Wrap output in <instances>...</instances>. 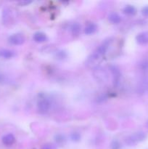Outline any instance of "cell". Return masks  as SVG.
I'll return each instance as SVG.
<instances>
[{"label": "cell", "instance_id": "cell-1", "mask_svg": "<svg viewBox=\"0 0 148 149\" xmlns=\"http://www.w3.org/2000/svg\"><path fill=\"white\" fill-rule=\"evenodd\" d=\"M146 138V135L143 132H137L128 137L126 140V144L129 146H133L137 143L142 142Z\"/></svg>", "mask_w": 148, "mask_h": 149}, {"label": "cell", "instance_id": "cell-2", "mask_svg": "<svg viewBox=\"0 0 148 149\" xmlns=\"http://www.w3.org/2000/svg\"><path fill=\"white\" fill-rule=\"evenodd\" d=\"M50 102L49 100L46 98H42L39 100L37 103V109L39 113H46L49 111L50 109Z\"/></svg>", "mask_w": 148, "mask_h": 149}, {"label": "cell", "instance_id": "cell-3", "mask_svg": "<svg viewBox=\"0 0 148 149\" xmlns=\"http://www.w3.org/2000/svg\"><path fill=\"white\" fill-rule=\"evenodd\" d=\"M9 42L14 45H21L25 42V37L21 33H15L9 37Z\"/></svg>", "mask_w": 148, "mask_h": 149}, {"label": "cell", "instance_id": "cell-4", "mask_svg": "<svg viewBox=\"0 0 148 149\" xmlns=\"http://www.w3.org/2000/svg\"><path fill=\"white\" fill-rule=\"evenodd\" d=\"M136 42L139 45H146L148 44V31L142 32L136 36Z\"/></svg>", "mask_w": 148, "mask_h": 149}, {"label": "cell", "instance_id": "cell-5", "mask_svg": "<svg viewBox=\"0 0 148 149\" xmlns=\"http://www.w3.org/2000/svg\"><path fill=\"white\" fill-rule=\"evenodd\" d=\"M1 141H2V143L4 145L9 146H12L14 143L15 141V136L12 134L9 133L4 135Z\"/></svg>", "mask_w": 148, "mask_h": 149}, {"label": "cell", "instance_id": "cell-6", "mask_svg": "<svg viewBox=\"0 0 148 149\" xmlns=\"http://www.w3.org/2000/svg\"><path fill=\"white\" fill-rule=\"evenodd\" d=\"M33 40L35 41L37 43H42V42H44L47 40V36L43 32H36L33 34Z\"/></svg>", "mask_w": 148, "mask_h": 149}, {"label": "cell", "instance_id": "cell-7", "mask_svg": "<svg viewBox=\"0 0 148 149\" xmlns=\"http://www.w3.org/2000/svg\"><path fill=\"white\" fill-rule=\"evenodd\" d=\"M15 55L14 51L10 50L7 49H0V58H4V59H10Z\"/></svg>", "mask_w": 148, "mask_h": 149}, {"label": "cell", "instance_id": "cell-8", "mask_svg": "<svg viewBox=\"0 0 148 149\" xmlns=\"http://www.w3.org/2000/svg\"><path fill=\"white\" fill-rule=\"evenodd\" d=\"M109 45H110V41H105L104 43L102 44L100 47H98V49H97V52L96 53L97 55H99L100 56H102V55H104V54L106 53L107 50V47H108Z\"/></svg>", "mask_w": 148, "mask_h": 149}, {"label": "cell", "instance_id": "cell-9", "mask_svg": "<svg viewBox=\"0 0 148 149\" xmlns=\"http://www.w3.org/2000/svg\"><path fill=\"white\" fill-rule=\"evenodd\" d=\"M97 26L95 23H90L86 25V26L85 27V29H84V32H85L86 34L90 35L94 33V32L97 31Z\"/></svg>", "mask_w": 148, "mask_h": 149}, {"label": "cell", "instance_id": "cell-10", "mask_svg": "<svg viewBox=\"0 0 148 149\" xmlns=\"http://www.w3.org/2000/svg\"><path fill=\"white\" fill-rule=\"evenodd\" d=\"M108 20H110L111 23H115V24H117V23H120V20H121V18H120V16L119 15L118 13H111L109 14Z\"/></svg>", "mask_w": 148, "mask_h": 149}, {"label": "cell", "instance_id": "cell-11", "mask_svg": "<svg viewBox=\"0 0 148 149\" xmlns=\"http://www.w3.org/2000/svg\"><path fill=\"white\" fill-rule=\"evenodd\" d=\"M123 13L129 15H133L136 14V10L133 6L132 5H127L123 8Z\"/></svg>", "mask_w": 148, "mask_h": 149}, {"label": "cell", "instance_id": "cell-12", "mask_svg": "<svg viewBox=\"0 0 148 149\" xmlns=\"http://www.w3.org/2000/svg\"><path fill=\"white\" fill-rule=\"evenodd\" d=\"M71 29L73 34L75 35V36H78L79 34L80 31H81V26H80V25L78 23H75L72 25Z\"/></svg>", "mask_w": 148, "mask_h": 149}, {"label": "cell", "instance_id": "cell-13", "mask_svg": "<svg viewBox=\"0 0 148 149\" xmlns=\"http://www.w3.org/2000/svg\"><path fill=\"white\" fill-rule=\"evenodd\" d=\"M55 141H56V142L59 144L63 143L65 141V136L62 135H61V134H58V135H55Z\"/></svg>", "mask_w": 148, "mask_h": 149}, {"label": "cell", "instance_id": "cell-14", "mask_svg": "<svg viewBox=\"0 0 148 149\" xmlns=\"http://www.w3.org/2000/svg\"><path fill=\"white\" fill-rule=\"evenodd\" d=\"M71 139L74 142H78L81 140V135L78 132H73L71 135Z\"/></svg>", "mask_w": 148, "mask_h": 149}, {"label": "cell", "instance_id": "cell-15", "mask_svg": "<svg viewBox=\"0 0 148 149\" xmlns=\"http://www.w3.org/2000/svg\"><path fill=\"white\" fill-rule=\"evenodd\" d=\"M8 82V79L3 74L0 73V84H7Z\"/></svg>", "mask_w": 148, "mask_h": 149}, {"label": "cell", "instance_id": "cell-16", "mask_svg": "<svg viewBox=\"0 0 148 149\" xmlns=\"http://www.w3.org/2000/svg\"><path fill=\"white\" fill-rule=\"evenodd\" d=\"M57 58L59 59H64V58H65L67 57V54L64 51H59L57 54Z\"/></svg>", "mask_w": 148, "mask_h": 149}, {"label": "cell", "instance_id": "cell-17", "mask_svg": "<svg viewBox=\"0 0 148 149\" xmlns=\"http://www.w3.org/2000/svg\"><path fill=\"white\" fill-rule=\"evenodd\" d=\"M120 147V144L119 143L118 141H113L111 144V148L112 149H119Z\"/></svg>", "mask_w": 148, "mask_h": 149}, {"label": "cell", "instance_id": "cell-18", "mask_svg": "<svg viewBox=\"0 0 148 149\" xmlns=\"http://www.w3.org/2000/svg\"><path fill=\"white\" fill-rule=\"evenodd\" d=\"M142 13L145 17H148V6H146V7H145L142 9Z\"/></svg>", "mask_w": 148, "mask_h": 149}, {"label": "cell", "instance_id": "cell-19", "mask_svg": "<svg viewBox=\"0 0 148 149\" xmlns=\"http://www.w3.org/2000/svg\"><path fill=\"white\" fill-rule=\"evenodd\" d=\"M142 68L144 69H146V68H148V62L147 61H144L142 64Z\"/></svg>", "mask_w": 148, "mask_h": 149}, {"label": "cell", "instance_id": "cell-20", "mask_svg": "<svg viewBox=\"0 0 148 149\" xmlns=\"http://www.w3.org/2000/svg\"><path fill=\"white\" fill-rule=\"evenodd\" d=\"M31 2V1H20V4H21V5H26V4H28L29 3Z\"/></svg>", "mask_w": 148, "mask_h": 149}, {"label": "cell", "instance_id": "cell-21", "mask_svg": "<svg viewBox=\"0 0 148 149\" xmlns=\"http://www.w3.org/2000/svg\"><path fill=\"white\" fill-rule=\"evenodd\" d=\"M41 149H53V148H52V146L48 145V144H46V145L42 147Z\"/></svg>", "mask_w": 148, "mask_h": 149}]
</instances>
